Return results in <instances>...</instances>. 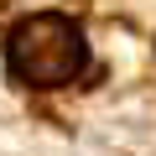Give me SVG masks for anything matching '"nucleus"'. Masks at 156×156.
I'll return each mask as SVG.
<instances>
[{
	"label": "nucleus",
	"instance_id": "obj_1",
	"mask_svg": "<svg viewBox=\"0 0 156 156\" xmlns=\"http://www.w3.org/2000/svg\"><path fill=\"white\" fill-rule=\"evenodd\" d=\"M11 78L26 89H57V83H73L78 73L89 68V42L68 16H31L11 31Z\"/></svg>",
	"mask_w": 156,
	"mask_h": 156
}]
</instances>
